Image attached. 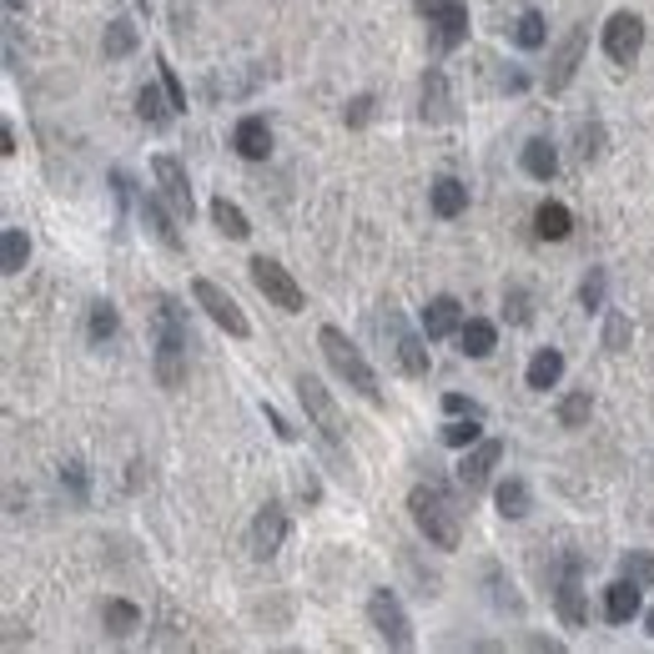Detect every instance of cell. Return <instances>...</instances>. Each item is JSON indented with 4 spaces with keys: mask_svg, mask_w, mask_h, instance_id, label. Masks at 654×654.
<instances>
[{
    "mask_svg": "<svg viewBox=\"0 0 654 654\" xmlns=\"http://www.w3.org/2000/svg\"><path fill=\"white\" fill-rule=\"evenodd\" d=\"M408 513H413L419 534L428 538L433 549H458V544H463V513H458V504L444 494V488L419 484L408 494Z\"/></svg>",
    "mask_w": 654,
    "mask_h": 654,
    "instance_id": "obj_1",
    "label": "cell"
},
{
    "mask_svg": "<svg viewBox=\"0 0 654 654\" xmlns=\"http://www.w3.org/2000/svg\"><path fill=\"white\" fill-rule=\"evenodd\" d=\"M317 348H323V358L332 363V373H338V378H348V388H358L373 408H383L378 373H373V363L358 353V342L348 338L338 323H323V332H317Z\"/></svg>",
    "mask_w": 654,
    "mask_h": 654,
    "instance_id": "obj_2",
    "label": "cell"
},
{
    "mask_svg": "<svg viewBox=\"0 0 654 654\" xmlns=\"http://www.w3.org/2000/svg\"><path fill=\"white\" fill-rule=\"evenodd\" d=\"M186 348H192V332L182 323V307L171 298L157 302V383L167 392H177L186 383Z\"/></svg>",
    "mask_w": 654,
    "mask_h": 654,
    "instance_id": "obj_3",
    "label": "cell"
},
{
    "mask_svg": "<svg viewBox=\"0 0 654 654\" xmlns=\"http://www.w3.org/2000/svg\"><path fill=\"white\" fill-rule=\"evenodd\" d=\"M292 388H298V403L307 408V419H313V428L323 433V444L332 448L338 458H348V448H342V433H348V423H342L338 403H332V392H327L323 383L313 378V373H298V378H292Z\"/></svg>",
    "mask_w": 654,
    "mask_h": 654,
    "instance_id": "obj_4",
    "label": "cell"
},
{
    "mask_svg": "<svg viewBox=\"0 0 654 654\" xmlns=\"http://www.w3.org/2000/svg\"><path fill=\"white\" fill-rule=\"evenodd\" d=\"M367 619H373V629H378V640L388 644V650H413V644H419L413 640V619H408L403 600H398L388 584L367 594Z\"/></svg>",
    "mask_w": 654,
    "mask_h": 654,
    "instance_id": "obj_5",
    "label": "cell"
},
{
    "mask_svg": "<svg viewBox=\"0 0 654 654\" xmlns=\"http://www.w3.org/2000/svg\"><path fill=\"white\" fill-rule=\"evenodd\" d=\"M252 282H257V292L272 307H282V313H302L307 307V298H302V288H298V277L282 267V262H272V257H252Z\"/></svg>",
    "mask_w": 654,
    "mask_h": 654,
    "instance_id": "obj_6",
    "label": "cell"
},
{
    "mask_svg": "<svg viewBox=\"0 0 654 654\" xmlns=\"http://www.w3.org/2000/svg\"><path fill=\"white\" fill-rule=\"evenodd\" d=\"M192 298H196V307H202V313H207L217 327H227L232 338H252V323L242 317V307H237V302L227 298V292L217 288L211 277H196V282H192Z\"/></svg>",
    "mask_w": 654,
    "mask_h": 654,
    "instance_id": "obj_7",
    "label": "cell"
},
{
    "mask_svg": "<svg viewBox=\"0 0 654 654\" xmlns=\"http://www.w3.org/2000/svg\"><path fill=\"white\" fill-rule=\"evenodd\" d=\"M419 15H428V26H438V46L458 51L469 40V0H413Z\"/></svg>",
    "mask_w": 654,
    "mask_h": 654,
    "instance_id": "obj_8",
    "label": "cell"
},
{
    "mask_svg": "<svg viewBox=\"0 0 654 654\" xmlns=\"http://www.w3.org/2000/svg\"><path fill=\"white\" fill-rule=\"evenodd\" d=\"M644 46V21L634 11H615L609 15V26H604V56L615 65H629L634 56H640Z\"/></svg>",
    "mask_w": 654,
    "mask_h": 654,
    "instance_id": "obj_9",
    "label": "cell"
},
{
    "mask_svg": "<svg viewBox=\"0 0 654 654\" xmlns=\"http://www.w3.org/2000/svg\"><path fill=\"white\" fill-rule=\"evenodd\" d=\"M554 609H559V619L569 629L589 625V600H584V584H579V554L564 559V579H559V589H554Z\"/></svg>",
    "mask_w": 654,
    "mask_h": 654,
    "instance_id": "obj_10",
    "label": "cell"
},
{
    "mask_svg": "<svg viewBox=\"0 0 654 654\" xmlns=\"http://www.w3.org/2000/svg\"><path fill=\"white\" fill-rule=\"evenodd\" d=\"M152 171H157L161 196L171 202V211L192 222V182H186V167H182L177 157H171V152H157V157H152Z\"/></svg>",
    "mask_w": 654,
    "mask_h": 654,
    "instance_id": "obj_11",
    "label": "cell"
},
{
    "mask_svg": "<svg viewBox=\"0 0 654 654\" xmlns=\"http://www.w3.org/2000/svg\"><path fill=\"white\" fill-rule=\"evenodd\" d=\"M498 458H504V444H498V438H479V444L473 448H463V458H458V484L469 488H484L488 484V473L498 469Z\"/></svg>",
    "mask_w": 654,
    "mask_h": 654,
    "instance_id": "obj_12",
    "label": "cell"
},
{
    "mask_svg": "<svg viewBox=\"0 0 654 654\" xmlns=\"http://www.w3.org/2000/svg\"><path fill=\"white\" fill-rule=\"evenodd\" d=\"M584 46H589V26H574L569 36H564V46L554 51V61H549V76H544V86H549L554 96L574 81V71H579V61H584Z\"/></svg>",
    "mask_w": 654,
    "mask_h": 654,
    "instance_id": "obj_13",
    "label": "cell"
},
{
    "mask_svg": "<svg viewBox=\"0 0 654 654\" xmlns=\"http://www.w3.org/2000/svg\"><path fill=\"white\" fill-rule=\"evenodd\" d=\"M282 544H288V513H282V504H267L252 519V559H272Z\"/></svg>",
    "mask_w": 654,
    "mask_h": 654,
    "instance_id": "obj_14",
    "label": "cell"
},
{
    "mask_svg": "<svg viewBox=\"0 0 654 654\" xmlns=\"http://www.w3.org/2000/svg\"><path fill=\"white\" fill-rule=\"evenodd\" d=\"M232 146L242 161H267L272 157V126H267V117H242L232 131Z\"/></svg>",
    "mask_w": 654,
    "mask_h": 654,
    "instance_id": "obj_15",
    "label": "cell"
},
{
    "mask_svg": "<svg viewBox=\"0 0 654 654\" xmlns=\"http://www.w3.org/2000/svg\"><path fill=\"white\" fill-rule=\"evenodd\" d=\"M640 594H644V584L619 574V584L604 589V619H609V625H629V619L640 615Z\"/></svg>",
    "mask_w": 654,
    "mask_h": 654,
    "instance_id": "obj_16",
    "label": "cell"
},
{
    "mask_svg": "<svg viewBox=\"0 0 654 654\" xmlns=\"http://www.w3.org/2000/svg\"><path fill=\"white\" fill-rule=\"evenodd\" d=\"M392 332H398V367H403L408 378H428V373H433V358H428V348H423L428 338L408 332L398 317H392Z\"/></svg>",
    "mask_w": 654,
    "mask_h": 654,
    "instance_id": "obj_17",
    "label": "cell"
},
{
    "mask_svg": "<svg viewBox=\"0 0 654 654\" xmlns=\"http://www.w3.org/2000/svg\"><path fill=\"white\" fill-rule=\"evenodd\" d=\"M463 327V307H458V298H433L428 307H423V338L438 342L448 338V332H458Z\"/></svg>",
    "mask_w": 654,
    "mask_h": 654,
    "instance_id": "obj_18",
    "label": "cell"
},
{
    "mask_svg": "<svg viewBox=\"0 0 654 654\" xmlns=\"http://www.w3.org/2000/svg\"><path fill=\"white\" fill-rule=\"evenodd\" d=\"M559 378H564V353L559 348H538L534 363H529V373H523V383H529L534 392H549Z\"/></svg>",
    "mask_w": 654,
    "mask_h": 654,
    "instance_id": "obj_19",
    "label": "cell"
},
{
    "mask_svg": "<svg viewBox=\"0 0 654 654\" xmlns=\"http://www.w3.org/2000/svg\"><path fill=\"white\" fill-rule=\"evenodd\" d=\"M458 342H463V358H488L498 348V327L488 317H469L458 327Z\"/></svg>",
    "mask_w": 654,
    "mask_h": 654,
    "instance_id": "obj_20",
    "label": "cell"
},
{
    "mask_svg": "<svg viewBox=\"0 0 654 654\" xmlns=\"http://www.w3.org/2000/svg\"><path fill=\"white\" fill-rule=\"evenodd\" d=\"M494 509L504 513V519H529V509H534V494H529V484H523V479H504V484L494 488Z\"/></svg>",
    "mask_w": 654,
    "mask_h": 654,
    "instance_id": "obj_21",
    "label": "cell"
},
{
    "mask_svg": "<svg viewBox=\"0 0 654 654\" xmlns=\"http://www.w3.org/2000/svg\"><path fill=\"white\" fill-rule=\"evenodd\" d=\"M523 171H529L534 182H554V177H559V152H554V142L534 136V142L523 146Z\"/></svg>",
    "mask_w": 654,
    "mask_h": 654,
    "instance_id": "obj_22",
    "label": "cell"
},
{
    "mask_svg": "<svg viewBox=\"0 0 654 654\" xmlns=\"http://www.w3.org/2000/svg\"><path fill=\"white\" fill-rule=\"evenodd\" d=\"M419 117L433 121V126H438V121H448V81H444V71H438V65H433L428 76H423V106H419Z\"/></svg>",
    "mask_w": 654,
    "mask_h": 654,
    "instance_id": "obj_23",
    "label": "cell"
},
{
    "mask_svg": "<svg viewBox=\"0 0 654 654\" xmlns=\"http://www.w3.org/2000/svg\"><path fill=\"white\" fill-rule=\"evenodd\" d=\"M534 232L544 237V242H564V237L574 232V217H569L564 202H544V207L534 211Z\"/></svg>",
    "mask_w": 654,
    "mask_h": 654,
    "instance_id": "obj_24",
    "label": "cell"
},
{
    "mask_svg": "<svg viewBox=\"0 0 654 654\" xmlns=\"http://www.w3.org/2000/svg\"><path fill=\"white\" fill-rule=\"evenodd\" d=\"M433 211L438 217H463L469 211V186L458 182V177H438L433 182Z\"/></svg>",
    "mask_w": 654,
    "mask_h": 654,
    "instance_id": "obj_25",
    "label": "cell"
},
{
    "mask_svg": "<svg viewBox=\"0 0 654 654\" xmlns=\"http://www.w3.org/2000/svg\"><path fill=\"white\" fill-rule=\"evenodd\" d=\"M101 625H106V634L126 640V634H136V629H142V609H136V604H126V600H106L101 604Z\"/></svg>",
    "mask_w": 654,
    "mask_h": 654,
    "instance_id": "obj_26",
    "label": "cell"
},
{
    "mask_svg": "<svg viewBox=\"0 0 654 654\" xmlns=\"http://www.w3.org/2000/svg\"><path fill=\"white\" fill-rule=\"evenodd\" d=\"M211 222H217V232H227V237H232V242H242V237H252L247 211L237 207V202H227V196H217V202H211Z\"/></svg>",
    "mask_w": 654,
    "mask_h": 654,
    "instance_id": "obj_27",
    "label": "cell"
},
{
    "mask_svg": "<svg viewBox=\"0 0 654 654\" xmlns=\"http://www.w3.org/2000/svg\"><path fill=\"white\" fill-rule=\"evenodd\" d=\"M26 257H31V237L21 227H5V237H0V272L15 277L26 267Z\"/></svg>",
    "mask_w": 654,
    "mask_h": 654,
    "instance_id": "obj_28",
    "label": "cell"
},
{
    "mask_svg": "<svg viewBox=\"0 0 654 654\" xmlns=\"http://www.w3.org/2000/svg\"><path fill=\"white\" fill-rule=\"evenodd\" d=\"M142 217H146V227L157 232V242H161V247L182 252V237H177V227H171V217H167V211H161V202H157V196H142Z\"/></svg>",
    "mask_w": 654,
    "mask_h": 654,
    "instance_id": "obj_29",
    "label": "cell"
},
{
    "mask_svg": "<svg viewBox=\"0 0 654 654\" xmlns=\"http://www.w3.org/2000/svg\"><path fill=\"white\" fill-rule=\"evenodd\" d=\"M171 111H177V106L161 101V86H142V92H136V117H142L146 126H167Z\"/></svg>",
    "mask_w": 654,
    "mask_h": 654,
    "instance_id": "obj_30",
    "label": "cell"
},
{
    "mask_svg": "<svg viewBox=\"0 0 654 654\" xmlns=\"http://www.w3.org/2000/svg\"><path fill=\"white\" fill-rule=\"evenodd\" d=\"M101 51H106V61H121V56H131V51H136V26H131V21H111V26H106Z\"/></svg>",
    "mask_w": 654,
    "mask_h": 654,
    "instance_id": "obj_31",
    "label": "cell"
},
{
    "mask_svg": "<svg viewBox=\"0 0 654 654\" xmlns=\"http://www.w3.org/2000/svg\"><path fill=\"white\" fill-rule=\"evenodd\" d=\"M589 413H594V398H589V388H574L559 403V428H584Z\"/></svg>",
    "mask_w": 654,
    "mask_h": 654,
    "instance_id": "obj_32",
    "label": "cell"
},
{
    "mask_svg": "<svg viewBox=\"0 0 654 654\" xmlns=\"http://www.w3.org/2000/svg\"><path fill=\"white\" fill-rule=\"evenodd\" d=\"M604 292H609V272H604V267H589V277L579 282V307H584V313H604Z\"/></svg>",
    "mask_w": 654,
    "mask_h": 654,
    "instance_id": "obj_33",
    "label": "cell"
},
{
    "mask_svg": "<svg viewBox=\"0 0 654 654\" xmlns=\"http://www.w3.org/2000/svg\"><path fill=\"white\" fill-rule=\"evenodd\" d=\"M513 40H519L523 51H538V46L549 40V26H544V15H538V11H523V15H519V26H513Z\"/></svg>",
    "mask_w": 654,
    "mask_h": 654,
    "instance_id": "obj_34",
    "label": "cell"
},
{
    "mask_svg": "<svg viewBox=\"0 0 654 654\" xmlns=\"http://www.w3.org/2000/svg\"><path fill=\"white\" fill-rule=\"evenodd\" d=\"M117 327H121L117 307H111V302H92V323H86V338H92V342H106V338H117Z\"/></svg>",
    "mask_w": 654,
    "mask_h": 654,
    "instance_id": "obj_35",
    "label": "cell"
},
{
    "mask_svg": "<svg viewBox=\"0 0 654 654\" xmlns=\"http://www.w3.org/2000/svg\"><path fill=\"white\" fill-rule=\"evenodd\" d=\"M484 438V423H479V413H469V419H458V423H448L444 428V444L448 448H473Z\"/></svg>",
    "mask_w": 654,
    "mask_h": 654,
    "instance_id": "obj_36",
    "label": "cell"
},
{
    "mask_svg": "<svg viewBox=\"0 0 654 654\" xmlns=\"http://www.w3.org/2000/svg\"><path fill=\"white\" fill-rule=\"evenodd\" d=\"M619 574L650 589L654 584V559H650V554H625V559H619Z\"/></svg>",
    "mask_w": 654,
    "mask_h": 654,
    "instance_id": "obj_37",
    "label": "cell"
},
{
    "mask_svg": "<svg viewBox=\"0 0 654 654\" xmlns=\"http://www.w3.org/2000/svg\"><path fill=\"white\" fill-rule=\"evenodd\" d=\"M600 152H604V126L600 121H584L579 126V161H600Z\"/></svg>",
    "mask_w": 654,
    "mask_h": 654,
    "instance_id": "obj_38",
    "label": "cell"
},
{
    "mask_svg": "<svg viewBox=\"0 0 654 654\" xmlns=\"http://www.w3.org/2000/svg\"><path fill=\"white\" fill-rule=\"evenodd\" d=\"M604 348H609V353H625V348H629V317L625 313L604 317Z\"/></svg>",
    "mask_w": 654,
    "mask_h": 654,
    "instance_id": "obj_39",
    "label": "cell"
},
{
    "mask_svg": "<svg viewBox=\"0 0 654 654\" xmlns=\"http://www.w3.org/2000/svg\"><path fill=\"white\" fill-rule=\"evenodd\" d=\"M61 484L71 488L76 509H86V463H65V469H61Z\"/></svg>",
    "mask_w": 654,
    "mask_h": 654,
    "instance_id": "obj_40",
    "label": "cell"
},
{
    "mask_svg": "<svg viewBox=\"0 0 654 654\" xmlns=\"http://www.w3.org/2000/svg\"><path fill=\"white\" fill-rule=\"evenodd\" d=\"M504 313H509V323H529V317H534V313H529V292H523V288H509V292H504Z\"/></svg>",
    "mask_w": 654,
    "mask_h": 654,
    "instance_id": "obj_41",
    "label": "cell"
},
{
    "mask_svg": "<svg viewBox=\"0 0 654 654\" xmlns=\"http://www.w3.org/2000/svg\"><path fill=\"white\" fill-rule=\"evenodd\" d=\"M342 121H348V126H367V121H373V96H353L348 111H342Z\"/></svg>",
    "mask_w": 654,
    "mask_h": 654,
    "instance_id": "obj_42",
    "label": "cell"
},
{
    "mask_svg": "<svg viewBox=\"0 0 654 654\" xmlns=\"http://www.w3.org/2000/svg\"><path fill=\"white\" fill-rule=\"evenodd\" d=\"M161 65V86H167V101L177 106V111H186V92H182V81H177V71H171L167 61H157Z\"/></svg>",
    "mask_w": 654,
    "mask_h": 654,
    "instance_id": "obj_43",
    "label": "cell"
},
{
    "mask_svg": "<svg viewBox=\"0 0 654 654\" xmlns=\"http://www.w3.org/2000/svg\"><path fill=\"white\" fill-rule=\"evenodd\" d=\"M262 419L272 423V433H277V438H282V444H292V438H298V428H292V423L282 419V413H277V408H267V403H262Z\"/></svg>",
    "mask_w": 654,
    "mask_h": 654,
    "instance_id": "obj_44",
    "label": "cell"
},
{
    "mask_svg": "<svg viewBox=\"0 0 654 654\" xmlns=\"http://www.w3.org/2000/svg\"><path fill=\"white\" fill-rule=\"evenodd\" d=\"M444 408H448V413H458V419H469V413H479V419H484V408L473 403V398H463V392H448Z\"/></svg>",
    "mask_w": 654,
    "mask_h": 654,
    "instance_id": "obj_45",
    "label": "cell"
},
{
    "mask_svg": "<svg viewBox=\"0 0 654 654\" xmlns=\"http://www.w3.org/2000/svg\"><path fill=\"white\" fill-rule=\"evenodd\" d=\"M0 152H5V157H11V152H15V131H11V121L0 126Z\"/></svg>",
    "mask_w": 654,
    "mask_h": 654,
    "instance_id": "obj_46",
    "label": "cell"
},
{
    "mask_svg": "<svg viewBox=\"0 0 654 654\" xmlns=\"http://www.w3.org/2000/svg\"><path fill=\"white\" fill-rule=\"evenodd\" d=\"M5 11H26V0H5Z\"/></svg>",
    "mask_w": 654,
    "mask_h": 654,
    "instance_id": "obj_47",
    "label": "cell"
},
{
    "mask_svg": "<svg viewBox=\"0 0 654 654\" xmlns=\"http://www.w3.org/2000/svg\"><path fill=\"white\" fill-rule=\"evenodd\" d=\"M644 625H650V634H654V609H650V615H644Z\"/></svg>",
    "mask_w": 654,
    "mask_h": 654,
    "instance_id": "obj_48",
    "label": "cell"
}]
</instances>
